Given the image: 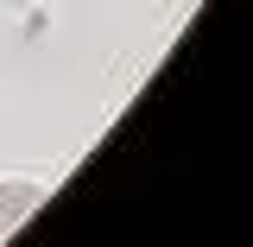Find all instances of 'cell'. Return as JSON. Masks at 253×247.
Returning a JSON list of instances; mask_svg holds the SVG:
<instances>
[{
	"label": "cell",
	"instance_id": "1",
	"mask_svg": "<svg viewBox=\"0 0 253 247\" xmlns=\"http://www.w3.org/2000/svg\"><path fill=\"white\" fill-rule=\"evenodd\" d=\"M38 197H44L38 184H0V241H6V235L38 209Z\"/></svg>",
	"mask_w": 253,
	"mask_h": 247
}]
</instances>
